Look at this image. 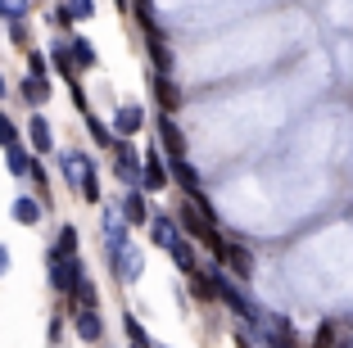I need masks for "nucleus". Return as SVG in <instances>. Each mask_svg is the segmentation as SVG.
Instances as JSON below:
<instances>
[{
	"mask_svg": "<svg viewBox=\"0 0 353 348\" xmlns=\"http://www.w3.org/2000/svg\"><path fill=\"white\" fill-rule=\"evenodd\" d=\"M213 294H218V298H227V303L231 307H236V312H240V317H259V312H254V303H250V298H245V294H240V289L236 285H231V280L227 276H222V272H218V276H213Z\"/></svg>",
	"mask_w": 353,
	"mask_h": 348,
	"instance_id": "obj_1",
	"label": "nucleus"
},
{
	"mask_svg": "<svg viewBox=\"0 0 353 348\" xmlns=\"http://www.w3.org/2000/svg\"><path fill=\"white\" fill-rule=\"evenodd\" d=\"M159 136H163V145H168L172 158H186V141H181V132H176L172 118H159Z\"/></svg>",
	"mask_w": 353,
	"mask_h": 348,
	"instance_id": "obj_2",
	"label": "nucleus"
},
{
	"mask_svg": "<svg viewBox=\"0 0 353 348\" xmlns=\"http://www.w3.org/2000/svg\"><path fill=\"white\" fill-rule=\"evenodd\" d=\"M222 258H227V263L236 267V276H250V272H254L250 249H240V245H222Z\"/></svg>",
	"mask_w": 353,
	"mask_h": 348,
	"instance_id": "obj_3",
	"label": "nucleus"
},
{
	"mask_svg": "<svg viewBox=\"0 0 353 348\" xmlns=\"http://www.w3.org/2000/svg\"><path fill=\"white\" fill-rule=\"evenodd\" d=\"M154 245H159V249H168V254L181 245V236H176V226L168 222V217H154Z\"/></svg>",
	"mask_w": 353,
	"mask_h": 348,
	"instance_id": "obj_4",
	"label": "nucleus"
},
{
	"mask_svg": "<svg viewBox=\"0 0 353 348\" xmlns=\"http://www.w3.org/2000/svg\"><path fill=\"white\" fill-rule=\"evenodd\" d=\"M172 172H176V181L186 185V195L195 199V195H204V190H199V176H195V167L186 163V158H172Z\"/></svg>",
	"mask_w": 353,
	"mask_h": 348,
	"instance_id": "obj_5",
	"label": "nucleus"
},
{
	"mask_svg": "<svg viewBox=\"0 0 353 348\" xmlns=\"http://www.w3.org/2000/svg\"><path fill=\"white\" fill-rule=\"evenodd\" d=\"M118 276H123V280H136V276H141V254H136V249H118Z\"/></svg>",
	"mask_w": 353,
	"mask_h": 348,
	"instance_id": "obj_6",
	"label": "nucleus"
},
{
	"mask_svg": "<svg viewBox=\"0 0 353 348\" xmlns=\"http://www.w3.org/2000/svg\"><path fill=\"white\" fill-rule=\"evenodd\" d=\"M118 176L123 181H141V158L132 150H118Z\"/></svg>",
	"mask_w": 353,
	"mask_h": 348,
	"instance_id": "obj_7",
	"label": "nucleus"
},
{
	"mask_svg": "<svg viewBox=\"0 0 353 348\" xmlns=\"http://www.w3.org/2000/svg\"><path fill=\"white\" fill-rule=\"evenodd\" d=\"M154 95H159V104H163V109H168V113H172V109H176V86H172V82H168L163 72H159V77H154Z\"/></svg>",
	"mask_w": 353,
	"mask_h": 348,
	"instance_id": "obj_8",
	"label": "nucleus"
},
{
	"mask_svg": "<svg viewBox=\"0 0 353 348\" xmlns=\"http://www.w3.org/2000/svg\"><path fill=\"white\" fill-rule=\"evenodd\" d=\"M118 132H123V136H132L136 132V127H141V109H136V104H127V109H118Z\"/></svg>",
	"mask_w": 353,
	"mask_h": 348,
	"instance_id": "obj_9",
	"label": "nucleus"
},
{
	"mask_svg": "<svg viewBox=\"0 0 353 348\" xmlns=\"http://www.w3.org/2000/svg\"><path fill=\"white\" fill-rule=\"evenodd\" d=\"M91 14H95L91 0H68V5H63V19H68V23H73V19H91Z\"/></svg>",
	"mask_w": 353,
	"mask_h": 348,
	"instance_id": "obj_10",
	"label": "nucleus"
},
{
	"mask_svg": "<svg viewBox=\"0 0 353 348\" xmlns=\"http://www.w3.org/2000/svg\"><path fill=\"white\" fill-rule=\"evenodd\" d=\"M77 335L82 339H100V317H95V312H82V317H77Z\"/></svg>",
	"mask_w": 353,
	"mask_h": 348,
	"instance_id": "obj_11",
	"label": "nucleus"
},
{
	"mask_svg": "<svg viewBox=\"0 0 353 348\" xmlns=\"http://www.w3.org/2000/svg\"><path fill=\"white\" fill-rule=\"evenodd\" d=\"M63 172H68V181H86V158L82 154H68L63 158Z\"/></svg>",
	"mask_w": 353,
	"mask_h": 348,
	"instance_id": "obj_12",
	"label": "nucleus"
},
{
	"mask_svg": "<svg viewBox=\"0 0 353 348\" xmlns=\"http://www.w3.org/2000/svg\"><path fill=\"white\" fill-rule=\"evenodd\" d=\"M172 258H176V267H181V272H190V276H195V249H190L186 240L172 249Z\"/></svg>",
	"mask_w": 353,
	"mask_h": 348,
	"instance_id": "obj_13",
	"label": "nucleus"
},
{
	"mask_svg": "<svg viewBox=\"0 0 353 348\" xmlns=\"http://www.w3.org/2000/svg\"><path fill=\"white\" fill-rule=\"evenodd\" d=\"M123 213H127V222H145V199H141V195H127L123 199Z\"/></svg>",
	"mask_w": 353,
	"mask_h": 348,
	"instance_id": "obj_14",
	"label": "nucleus"
},
{
	"mask_svg": "<svg viewBox=\"0 0 353 348\" xmlns=\"http://www.w3.org/2000/svg\"><path fill=\"white\" fill-rule=\"evenodd\" d=\"M150 54H154V63H159V72H168V63H172V54H168V45L159 41L154 32H150Z\"/></svg>",
	"mask_w": 353,
	"mask_h": 348,
	"instance_id": "obj_15",
	"label": "nucleus"
},
{
	"mask_svg": "<svg viewBox=\"0 0 353 348\" xmlns=\"http://www.w3.org/2000/svg\"><path fill=\"white\" fill-rule=\"evenodd\" d=\"M23 95H28L32 104H41L46 95H50V91H46V77H28V86H23Z\"/></svg>",
	"mask_w": 353,
	"mask_h": 348,
	"instance_id": "obj_16",
	"label": "nucleus"
},
{
	"mask_svg": "<svg viewBox=\"0 0 353 348\" xmlns=\"http://www.w3.org/2000/svg\"><path fill=\"white\" fill-rule=\"evenodd\" d=\"M145 185H150V190H159V185H163V167H159L154 154L145 158Z\"/></svg>",
	"mask_w": 353,
	"mask_h": 348,
	"instance_id": "obj_17",
	"label": "nucleus"
},
{
	"mask_svg": "<svg viewBox=\"0 0 353 348\" xmlns=\"http://www.w3.org/2000/svg\"><path fill=\"white\" fill-rule=\"evenodd\" d=\"M32 145H37V150H50V127H46L41 118L32 123Z\"/></svg>",
	"mask_w": 353,
	"mask_h": 348,
	"instance_id": "obj_18",
	"label": "nucleus"
},
{
	"mask_svg": "<svg viewBox=\"0 0 353 348\" xmlns=\"http://www.w3.org/2000/svg\"><path fill=\"white\" fill-rule=\"evenodd\" d=\"M335 344V326L326 321V326H317V335H312V348H331Z\"/></svg>",
	"mask_w": 353,
	"mask_h": 348,
	"instance_id": "obj_19",
	"label": "nucleus"
},
{
	"mask_svg": "<svg viewBox=\"0 0 353 348\" xmlns=\"http://www.w3.org/2000/svg\"><path fill=\"white\" fill-rule=\"evenodd\" d=\"M73 59L82 63V68H91V63H95V50H91L86 41H73Z\"/></svg>",
	"mask_w": 353,
	"mask_h": 348,
	"instance_id": "obj_20",
	"label": "nucleus"
},
{
	"mask_svg": "<svg viewBox=\"0 0 353 348\" xmlns=\"http://www.w3.org/2000/svg\"><path fill=\"white\" fill-rule=\"evenodd\" d=\"M37 213H41V208L32 204V199H23V204L14 208V217H19V222H37Z\"/></svg>",
	"mask_w": 353,
	"mask_h": 348,
	"instance_id": "obj_21",
	"label": "nucleus"
},
{
	"mask_svg": "<svg viewBox=\"0 0 353 348\" xmlns=\"http://www.w3.org/2000/svg\"><path fill=\"white\" fill-rule=\"evenodd\" d=\"M190 289H195L199 298H213V280H204V276H199V272H195V276H190Z\"/></svg>",
	"mask_w": 353,
	"mask_h": 348,
	"instance_id": "obj_22",
	"label": "nucleus"
},
{
	"mask_svg": "<svg viewBox=\"0 0 353 348\" xmlns=\"http://www.w3.org/2000/svg\"><path fill=\"white\" fill-rule=\"evenodd\" d=\"M136 14H141V23H145L150 32H154V5H150V0H136Z\"/></svg>",
	"mask_w": 353,
	"mask_h": 348,
	"instance_id": "obj_23",
	"label": "nucleus"
},
{
	"mask_svg": "<svg viewBox=\"0 0 353 348\" xmlns=\"http://www.w3.org/2000/svg\"><path fill=\"white\" fill-rule=\"evenodd\" d=\"M77 249V231L68 226V231H59V254H73Z\"/></svg>",
	"mask_w": 353,
	"mask_h": 348,
	"instance_id": "obj_24",
	"label": "nucleus"
},
{
	"mask_svg": "<svg viewBox=\"0 0 353 348\" xmlns=\"http://www.w3.org/2000/svg\"><path fill=\"white\" fill-rule=\"evenodd\" d=\"M23 10H28V0H0V14H10V19H19Z\"/></svg>",
	"mask_w": 353,
	"mask_h": 348,
	"instance_id": "obj_25",
	"label": "nucleus"
},
{
	"mask_svg": "<svg viewBox=\"0 0 353 348\" xmlns=\"http://www.w3.org/2000/svg\"><path fill=\"white\" fill-rule=\"evenodd\" d=\"M0 141L14 145V123H10V118H0Z\"/></svg>",
	"mask_w": 353,
	"mask_h": 348,
	"instance_id": "obj_26",
	"label": "nucleus"
},
{
	"mask_svg": "<svg viewBox=\"0 0 353 348\" xmlns=\"http://www.w3.org/2000/svg\"><path fill=\"white\" fill-rule=\"evenodd\" d=\"M10 167H14V172H28V158H23V154L14 150V154H10Z\"/></svg>",
	"mask_w": 353,
	"mask_h": 348,
	"instance_id": "obj_27",
	"label": "nucleus"
},
{
	"mask_svg": "<svg viewBox=\"0 0 353 348\" xmlns=\"http://www.w3.org/2000/svg\"><path fill=\"white\" fill-rule=\"evenodd\" d=\"M5 263H10V258H5V249H0V272H5Z\"/></svg>",
	"mask_w": 353,
	"mask_h": 348,
	"instance_id": "obj_28",
	"label": "nucleus"
},
{
	"mask_svg": "<svg viewBox=\"0 0 353 348\" xmlns=\"http://www.w3.org/2000/svg\"><path fill=\"white\" fill-rule=\"evenodd\" d=\"M0 95H5V82H0Z\"/></svg>",
	"mask_w": 353,
	"mask_h": 348,
	"instance_id": "obj_29",
	"label": "nucleus"
}]
</instances>
